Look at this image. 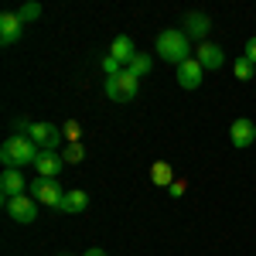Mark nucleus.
<instances>
[{"instance_id": "obj_1", "label": "nucleus", "mask_w": 256, "mask_h": 256, "mask_svg": "<svg viewBox=\"0 0 256 256\" xmlns=\"http://www.w3.org/2000/svg\"><path fill=\"white\" fill-rule=\"evenodd\" d=\"M158 55L164 62H174V65H184V62L192 58V41L184 31H178V28H164L158 34Z\"/></svg>"}, {"instance_id": "obj_2", "label": "nucleus", "mask_w": 256, "mask_h": 256, "mask_svg": "<svg viewBox=\"0 0 256 256\" xmlns=\"http://www.w3.org/2000/svg\"><path fill=\"white\" fill-rule=\"evenodd\" d=\"M38 147L31 144L28 137H7L4 140V147H0V160H4V168H24V164H34L38 160Z\"/></svg>"}, {"instance_id": "obj_3", "label": "nucleus", "mask_w": 256, "mask_h": 256, "mask_svg": "<svg viewBox=\"0 0 256 256\" xmlns=\"http://www.w3.org/2000/svg\"><path fill=\"white\" fill-rule=\"evenodd\" d=\"M137 89H140V79H134L130 72H120L116 79L102 82V92H106V99H113V102H130V99L137 96Z\"/></svg>"}, {"instance_id": "obj_4", "label": "nucleus", "mask_w": 256, "mask_h": 256, "mask_svg": "<svg viewBox=\"0 0 256 256\" xmlns=\"http://www.w3.org/2000/svg\"><path fill=\"white\" fill-rule=\"evenodd\" d=\"M31 198L38 202V205H48V208H58L65 192L58 188V181L55 178H34L31 181Z\"/></svg>"}, {"instance_id": "obj_5", "label": "nucleus", "mask_w": 256, "mask_h": 256, "mask_svg": "<svg viewBox=\"0 0 256 256\" xmlns=\"http://www.w3.org/2000/svg\"><path fill=\"white\" fill-rule=\"evenodd\" d=\"M4 208H7V216L20 222V226H31L34 218H38V202L31 195H18V198H4Z\"/></svg>"}, {"instance_id": "obj_6", "label": "nucleus", "mask_w": 256, "mask_h": 256, "mask_svg": "<svg viewBox=\"0 0 256 256\" xmlns=\"http://www.w3.org/2000/svg\"><path fill=\"white\" fill-rule=\"evenodd\" d=\"M28 140H31L38 150H58V144L65 140V134H62V126H55V123H34L31 134H28Z\"/></svg>"}, {"instance_id": "obj_7", "label": "nucleus", "mask_w": 256, "mask_h": 256, "mask_svg": "<svg viewBox=\"0 0 256 256\" xmlns=\"http://www.w3.org/2000/svg\"><path fill=\"white\" fill-rule=\"evenodd\" d=\"M229 140H232V147H236V150L253 147V140H256V123H253V120H246V116L232 120V126H229Z\"/></svg>"}, {"instance_id": "obj_8", "label": "nucleus", "mask_w": 256, "mask_h": 256, "mask_svg": "<svg viewBox=\"0 0 256 256\" xmlns=\"http://www.w3.org/2000/svg\"><path fill=\"white\" fill-rule=\"evenodd\" d=\"M31 184L24 181V174H20L18 168H4V174H0V192H4V198H18L24 195Z\"/></svg>"}, {"instance_id": "obj_9", "label": "nucleus", "mask_w": 256, "mask_h": 256, "mask_svg": "<svg viewBox=\"0 0 256 256\" xmlns=\"http://www.w3.org/2000/svg\"><path fill=\"white\" fill-rule=\"evenodd\" d=\"M202 76H205V68L198 65V58H188L184 65H178V86L181 89H198Z\"/></svg>"}, {"instance_id": "obj_10", "label": "nucleus", "mask_w": 256, "mask_h": 256, "mask_svg": "<svg viewBox=\"0 0 256 256\" xmlns=\"http://www.w3.org/2000/svg\"><path fill=\"white\" fill-rule=\"evenodd\" d=\"M34 168H38V178H58L62 168H65V158L55 154V150H41L38 160H34Z\"/></svg>"}, {"instance_id": "obj_11", "label": "nucleus", "mask_w": 256, "mask_h": 256, "mask_svg": "<svg viewBox=\"0 0 256 256\" xmlns=\"http://www.w3.org/2000/svg\"><path fill=\"white\" fill-rule=\"evenodd\" d=\"M86 208H89V195L82 188L65 192V198H62V205H58V212H65V216H82Z\"/></svg>"}, {"instance_id": "obj_12", "label": "nucleus", "mask_w": 256, "mask_h": 256, "mask_svg": "<svg viewBox=\"0 0 256 256\" xmlns=\"http://www.w3.org/2000/svg\"><path fill=\"white\" fill-rule=\"evenodd\" d=\"M20 31H24V20L18 18V14H0V41L4 44H14V41L20 38Z\"/></svg>"}, {"instance_id": "obj_13", "label": "nucleus", "mask_w": 256, "mask_h": 256, "mask_svg": "<svg viewBox=\"0 0 256 256\" xmlns=\"http://www.w3.org/2000/svg\"><path fill=\"white\" fill-rule=\"evenodd\" d=\"M208 28H212V20L205 18V14H198V10L184 14V34H188V41H192V38L202 41L205 34H208Z\"/></svg>"}, {"instance_id": "obj_14", "label": "nucleus", "mask_w": 256, "mask_h": 256, "mask_svg": "<svg viewBox=\"0 0 256 256\" xmlns=\"http://www.w3.org/2000/svg\"><path fill=\"white\" fill-rule=\"evenodd\" d=\"M222 62H226V52H222L218 44L202 41V48H198V65H202V68H222Z\"/></svg>"}, {"instance_id": "obj_15", "label": "nucleus", "mask_w": 256, "mask_h": 256, "mask_svg": "<svg viewBox=\"0 0 256 256\" xmlns=\"http://www.w3.org/2000/svg\"><path fill=\"white\" fill-rule=\"evenodd\" d=\"M110 55H113V58H120L123 65H130V58L137 55V48H134L130 34H116V38H113V44H110Z\"/></svg>"}, {"instance_id": "obj_16", "label": "nucleus", "mask_w": 256, "mask_h": 256, "mask_svg": "<svg viewBox=\"0 0 256 256\" xmlns=\"http://www.w3.org/2000/svg\"><path fill=\"white\" fill-rule=\"evenodd\" d=\"M150 68H154V62H150V55H134L130 58V65H126V72L134 76V79H144V76H150Z\"/></svg>"}, {"instance_id": "obj_17", "label": "nucleus", "mask_w": 256, "mask_h": 256, "mask_svg": "<svg viewBox=\"0 0 256 256\" xmlns=\"http://www.w3.org/2000/svg\"><path fill=\"white\" fill-rule=\"evenodd\" d=\"M150 181H154V184H168V188H171V184H174V171H171V164H168V160H158V164L150 168Z\"/></svg>"}, {"instance_id": "obj_18", "label": "nucleus", "mask_w": 256, "mask_h": 256, "mask_svg": "<svg viewBox=\"0 0 256 256\" xmlns=\"http://www.w3.org/2000/svg\"><path fill=\"white\" fill-rule=\"evenodd\" d=\"M232 72H236V79H242V82H250L256 76V65L250 58H246V55H239L236 58V65H232Z\"/></svg>"}, {"instance_id": "obj_19", "label": "nucleus", "mask_w": 256, "mask_h": 256, "mask_svg": "<svg viewBox=\"0 0 256 256\" xmlns=\"http://www.w3.org/2000/svg\"><path fill=\"white\" fill-rule=\"evenodd\" d=\"M120 72H126V65L120 58H113V55H106V58H102V76H106V79H116Z\"/></svg>"}, {"instance_id": "obj_20", "label": "nucleus", "mask_w": 256, "mask_h": 256, "mask_svg": "<svg viewBox=\"0 0 256 256\" xmlns=\"http://www.w3.org/2000/svg\"><path fill=\"white\" fill-rule=\"evenodd\" d=\"M62 158H65V164H79V160L86 158V150H82V144H68V147L62 150Z\"/></svg>"}, {"instance_id": "obj_21", "label": "nucleus", "mask_w": 256, "mask_h": 256, "mask_svg": "<svg viewBox=\"0 0 256 256\" xmlns=\"http://www.w3.org/2000/svg\"><path fill=\"white\" fill-rule=\"evenodd\" d=\"M18 18L24 20V24H28V20H38L41 18V4H24V7L18 10Z\"/></svg>"}, {"instance_id": "obj_22", "label": "nucleus", "mask_w": 256, "mask_h": 256, "mask_svg": "<svg viewBox=\"0 0 256 256\" xmlns=\"http://www.w3.org/2000/svg\"><path fill=\"white\" fill-rule=\"evenodd\" d=\"M62 134H65V140H68V144H79V137H82V126L76 123V120H68V123L62 126Z\"/></svg>"}, {"instance_id": "obj_23", "label": "nucleus", "mask_w": 256, "mask_h": 256, "mask_svg": "<svg viewBox=\"0 0 256 256\" xmlns=\"http://www.w3.org/2000/svg\"><path fill=\"white\" fill-rule=\"evenodd\" d=\"M31 126H34V123H31L28 116H18V120H14V130H18V137H28V134H31Z\"/></svg>"}, {"instance_id": "obj_24", "label": "nucleus", "mask_w": 256, "mask_h": 256, "mask_svg": "<svg viewBox=\"0 0 256 256\" xmlns=\"http://www.w3.org/2000/svg\"><path fill=\"white\" fill-rule=\"evenodd\" d=\"M242 55H246V58H250V62L256 65V34H253L250 41H246V48H242Z\"/></svg>"}, {"instance_id": "obj_25", "label": "nucleus", "mask_w": 256, "mask_h": 256, "mask_svg": "<svg viewBox=\"0 0 256 256\" xmlns=\"http://www.w3.org/2000/svg\"><path fill=\"white\" fill-rule=\"evenodd\" d=\"M168 195H171V198H181V195H184V181H174V184L168 188Z\"/></svg>"}, {"instance_id": "obj_26", "label": "nucleus", "mask_w": 256, "mask_h": 256, "mask_svg": "<svg viewBox=\"0 0 256 256\" xmlns=\"http://www.w3.org/2000/svg\"><path fill=\"white\" fill-rule=\"evenodd\" d=\"M82 256H106V253H102L99 246H92V250H86V253H82Z\"/></svg>"}]
</instances>
